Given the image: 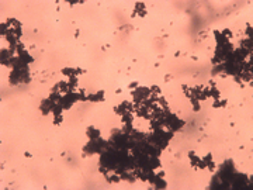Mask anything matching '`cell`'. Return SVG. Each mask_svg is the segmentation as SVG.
<instances>
[{"label": "cell", "mask_w": 253, "mask_h": 190, "mask_svg": "<svg viewBox=\"0 0 253 190\" xmlns=\"http://www.w3.org/2000/svg\"><path fill=\"white\" fill-rule=\"evenodd\" d=\"M106 145H107V141H104L103 138H97V139H90L83 148V152H84V156L86 155H92V154H101L104 149H106Z\"/></svg>", "instance_id": "6da1fadb"}, {"label": "cell", "mask_w": 253, "mask_h": 190, "mask_svg": "<svg viewBox=\"0 0 253 190\" xmlns=\"http://www.w3.org/2000/svg\"><path fill=\"white\" fill-rule=\"evenodd\" d=\"M77 100H80V95L73 93V92H69V93H66V95L62 96L61 104H62L63 110H69L75 104V101H77Z\"/></svg>", "instance_id": "7a4b0ae2"}, {"label": "cell", "mask_w": 253, "mask_h": 190, "mask_svg": "<svg viewBox=\"0 0 253 190\" xmlns=\"http://www.w3.org/2000/svg\"><path fill=\"white\" fill-rule=\"evenodd\" d=\"M132 95H134V101H135V104H141L145 99H148L150 96V89L149 87L138 86L135 92H132Z\"/></svg>", "instance_id": "3957f363"}, {"label": "cell", "mask_w": 253, "mask_h": 190, "mask_svg": "<svg viewBox=\"0 0 253 190\" xmlns=\"http://www.w3.org/2000/svg\"><path fill=\"white\" fill-rule=\"evenodd\" d=\"M55 103H52L49 99H44L40 104V110H41L42 116H48V113H52V107H54Z\"/></svg>", "instance_id": "277c9868"}, {"label": "cell", "mask_w": 253, "mask_h": 190, "mask_svg": "<svg viewBox=\"0 0 253 190\" xmlns=\"http://www.w3.org/2000/svg\"><path fill=\"white\" fill-rule=\"evenodd\" d=\"M150 183L153 185V187H155V189H166V187H167V183L165 182L163 177L159 176L158 173L155 175V177H153V180H152Z\"/></svg>", "instance_id": "5b68a950"}, {"label": "cell", "mask_w": 253, "mask_h": 190, "mask_svg": "<svg viewBox=\"0 0 253 190\" xmlns=\"http://www.w3.org/2000/svg\"><path fill=\"white\" fill-rule=\"evenodd\" d=\"M86 134H87V137H89V139H97V138H100V131H98L97 128H94V127H89V128H87Z\"/></svg>", "instance_id": "8992f818"}, {"label": "cell", "mask_w": 253, "mask_h": 190, "mask_svg": "<svg viewBox=\"0 0 253 190\" xmlns=\"http://www.w3.org/2000/svg\"><path fill=\"white\" fill-rule=\"evenodd\" d=\"M188 158H190V160H191V166H193V168H196V169L198 168V165H200V160H201V159H200V158L197 156V155L194 154L193 151H191L190 154H188Z\"/></svg>", "instance_id": "52a82bcc"}, {"label": "cell", "mask_w": 253, "mask_h": 190, "mask_svg": "<svg viewBox=\"0 0 253 190\" xmlns=\"http://www.w3.org/2000/svg\"><path fill=\"white\" fill-rule=\"evenodd\" d=\"M123 124H132V121H134V114L132 113H125V114H123Z\"/></svg>", "instance_id": "ba28073f"}, {"label": "cell", "mask_w": 253, "mask_h": 190, "mask_svg": "<svg viewBox=\"0 0 253 190\" xmlns=\"http://www.w3.org/2000/svg\"><path fill=\"white\" fill-rule=\"evenodd\" d=\"M68 86H69V92H73V89L77 86V78L76 76H71V78H69Z\"/></svg>", "instance_id": "9c48e42d"}, {"label": "cell", "mask_w": 253, "mask_h": 190, "mask_svg": "<svg viewBox=\"0 0 253 190\" xmlns=\"http://www.w3.org/2000/svg\"><path fill=\"white\" fill-rule=\"evenodd\" d=\"M103 95H104V92L103 90H100V92L96 93V95H90L87 99L92 100V101H98V100H103Z\"/></svg>", "instance_id": "30bf717a"}, {"label": "cell", "mask_w": 253, "mask_h": 190, "mask_svg": "<svg viewBox=\"0 0 253 190\" xmlns=\"http://www.w3.org/2000/svg\"><path fill=\"white\" fill-rule=\"evenodd\" d=\"M62 73L63 75H66V76H76V69H73V68H65V69H62Z\"/></svg>", "instance_id": "8fae6325"}, {"label": "cell", "mask_w": 253, "mask_h": 190, "mask_svg": "<svg viewBox=\"0 0 253 190\" xmlns=\"http://www.w3.org/2000/svg\"><path fill=\"white\" fill-rule=\"evenodd\" d=\"M190 99H191V104H193V109L196 110V111H200V104H198L200 100H197V99H194V97H190Z\"/></svg>", "instance_id": "7c38bea8"}, {"label": "cell", "mask_w": 253, "mask_h": 190, "mask_svg": "<svg viewBox=\"0 0 253 190\" xmlns=\"http://www.w3.org/2000/svg\"><path fill=\"white\" fill-rule=\"evenodd\" d=\"M246 35L250 37V40H252V27L249 24H248V30H246Z\"/></svg>", "instance_id": "4fadbf2b"}, {"label": "cell", "mask_w": 253, "mask_h": 190, "mask_svg": "<svg viewBox=\"0 0 253 190\" xmlns=\"http://www.w3.org/2000/svg\"><path fill=\"white\" fill-rule=\"evenodd\" d=\"M129 87H131V89H134V87H138V82H132V83L129 84Z\"/></svg>", "instance_id": "5bb4252c"}]
</instances>
